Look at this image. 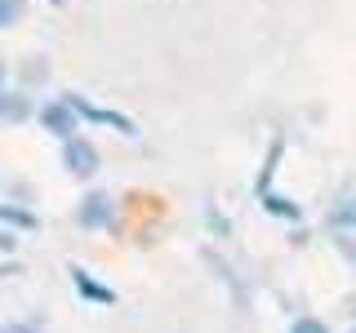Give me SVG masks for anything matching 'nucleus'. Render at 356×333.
Here are the masks:
<instances>
[{"instance_id": "f257e3e1", "label": "nucleus", "mask_w": 356, "mask_h": 333, "mask_svg": "<svg viewBox=\"0 0 356 333\" xmlns=\"http://www.w3.org/2000/svg\"><path fill=\"white\" fill-rule=\"evenodd\" d=\"M63 160H67V169H72L76 178H94V173H98V151L89 147L85 138H76V133L67 138V151H63Z\"/></svg>"}, {"instance_id": "f03ea898", "label": "nucleus", "mask_w": 356, "mask_h": 333, "mask_svg": "<svg viewBox=\"0 0 356 333\" xmlns=\"http://www.w3.org/2000/svg\"><path fill=\"white\" fill-rule=\"evenodd\" d=\"M81 227H111V196L94 191L81 200Z\"/></svg>"}, {"instance_id": "7ed1b4c3", "label": "nucleus", "mask_w": 356, "mask_h": 333, "mask_svg": "<svg viewBox=\"0 0 356 333\" xmlns=\"http://www.w3.org/2000/svg\"><path fill=\"white\" fill-rule=\"evenodd\" d=\"M40 120H44V129H54L58 138H72V129H76V120H72V103H67V107H44V111H40Z\"/></svg>"}, {"instance_id": "20e7f679", "label": "nucleus", "mask_w": 356, "mask_h": 333, "mask_svg": "<svg viewBox=\"0 0 356 333\" xmlns=\"http://www.w3.org/2000/svg\"><path fill=\"white\" fill-rule=\"evenodd\" d=\"M18 18H22V0H0V27H9Z\"/></svg>"}, {"instance_id": "39448f33", "label": "nucleus", "mask_w": 356, "mask_h": 333, "mask_svg": "<svg viewBox=\"0 0 356 333\" xmlns=\"http://www.w3.org/2000/svg\"><path fill=\"white\" fill-rule=\"evenodd\" d=\"M289 333H330L325 325H321V320H312V316H303V320H294V329Z\"/></svg>"}, {"instance_id": "423d86ee", "label": "nucleus", "mask_w": 356, "mask_h": 333, "mask_svg": "<svg viewBox=\"0 0 356 333\" xmlns=\"http://www.w3.org/2000/svg\"><path fill=\"white\" fill-rule=\"evenodd\" d=\"M0 89H5V62H0Z\"/></svg>"}, {"instance_id": "0eeeda50", "label": "nucleus", "mask_w": 356, "mask_h": 333, "mask_svg": "<svg viewBox=\"0 0 356 333\" xmlns=\"http://www.w3.org/2000/svg\"><path fill=\"white\" fill-rule=\"evenodd\" d=\"M9 333H27V329H9Z\"/></svg>"}]
</instances>
